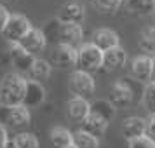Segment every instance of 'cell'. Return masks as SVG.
<instances>
[{"instance_id":"obj_21","label":"cell","mask_w":155,"mask_h":148,"mask_svg":"<svg viewBox=\"0 0 155 148\" xmlns=\"http://www.w3.org/2000/svg\"><path fill=\"white\" fill-rule=\"evenodd\" d=\"M91 112L99 115V117H103L106 119L108 122L113 119V115L117 112V106L113 105L110 99H98V101H94L91 105Z\"/></svg>"},{"instance_id":"obj_29","label":"cell","mask_w":155,"mask_h":148,"mask_svg":"<svg viewBox=\"0 0 155 148\" xmlns=\"http://www.w3.org/2000/svg\"><path fill=\"white\" fill-rule=\"evenodd\" d=\"M96 4L105 12H115L122 5V0H96Z\"/></svg>"},{"instance_id":"obj_36","label":"cell","mask_w":155,"mask_h":148,"mask_svg":"<svg viewBox=\"0 0 155 148\" xmlns=\"http://www.w3.org/2000/svg\"><path fill=\"white\" fill-rule=\"evenodd\" d=\"M11 2H14V0H11Z\"/></svg>"},{"instance_id":"obj_34","label":"cell","mask_w":155,"mask_h":148,"mask_svg":"<svg viewBox=\"0 0 155 148\" xmlns=\"http://www.w3.org/2000/svg\"><path fill=\"white\" fill-rule=\"evenodd\" d=\"M153 78H155V58H153Z\"/></svg>"},{"instance_id":"obj_30","label":"cell","mask_w":155,"mask_h":148,"mask_svg":"<svg viewBox=\"0 0 155 148\" xmlns=\"http://www.w3.org/2000/svg\"><path fill=\"white\" fill-rule=\"evenodd\" d=\"M147 136L155 141V113H150L147 119Z\"/></svg>"},{"instance_id":"obj_24","label":"cell","mask_w":155,"mask_h":148,"mask_svg":"<svg viewBox=\"0 0 155 148\" xmlns=\"http://www.w3.org/2000/svg\"><path fill=\"white\" fill-rule=\"evenodd\" d=\"M51 75V63L45 61V59H35V63L31 66V71H30V77L33 80H45V78Z\"/></svg>"},{"instance_id":"obj_37","label":"cell","mask_w":155,"mask_h":148,"mask_svg":"<svg viewBox=\"0 0 155 148\" xmlns=\"http://www.w3.org/2000/svg\"><path fill=\"white\" fill-rule=\"evenodd\" d=\"M153 18H155V14H153Z\"/></svg>"},{"instance_id":"obj_4","label":"cell","mask_w":155,"mask_h":148,"mask_svg":"<svg viewBox=\"0 0 155 148\" xmlns=\"http://www.w3.org/2000/svg\"><path fill=\"white\" fill-rule=\"evenodd\" d=\"M9 58H11V63L16 68L18 73H30L31 66L35 63L37 58L28 52L26 49H23L19 42H11L9 45Z\"/></svg>"},{"instance_id":"obj_35","label":"cell","mask_w":155,"mask_h":148,"mask_svg":"<svg viewBox=\"0 0 155 148\" xmlns=\"http://www.w3.org/2000/svg\"><path fill=\"white\" fill-rule=\"evenodd\" d=\"M64 148H77V146H75V145H73V143H71L70 146H64Z\"/></svg>"},{"instance_id":"obj_18","label":"cell","mask_w":155,"mask_h":148,"mask_svg":"<svg viewBox=\"0 0 155 148\" xmlns=\"http://www.w3.org/2000/svg\"><path fill=\"white\" fill-rule=\"evenodd\" d=\"M58 18L63 23H77V25H80L82 19H84V9L78 4H66V5L59 9Z\"/></svg>"},{"instance_id":"obj_5","label":"cell","mask_w":155,"mask_h":148,"mask_svg":"<svg viewBox=\"0 0 155 148\" xmlns=\"http://www.w3.org/2000/svg\"><path fill=\"white\" fill-rule=\"evenodd\" d=\"M31 30L30 21L21 14H11L5 28L2 30V35L7 38L9 42H19L23 37Z\"/></svg>"},{"instance_id":"obj_3","label":"cell","mask_w":155,"mask_h":148,"mask_svg":"<svg viewBox=\"0 0 155 148\" xmlns=\"http://www.w3.org/2000/svg\"><path fill=\"white\" fill-rule=\"evenodd\" d=\"M30 112L25 105H0V124L11 127L28 126Z\"/></svg>"},{"instance_id":"obj_14","label":"cell","mask_w":155,"mask_h":148,"mask_svg":"<svg viewBox=\"0 0 155 148\" xmlns=\"http://www.w3.org/2000/svg\"><path fill=\"white\" fill-rule=\"evenodd\" d=\"M127 54L122 47H113L110 51H105L103 54V70L106 71H113V70H119L126 64Z\"/></svg>"},{"instance_id":"obj_33","label":"cell","mask_w":155,"mask_h":148,"mask_svg":"<svg viewBox=\"0 0 155 148\" xmlns=\"http://www.w3.org/2000/svg\"><path fill=\"white\" fill-rule=\"evenodd\" d=\"M4 148H18V146H16V141H14V140H12V141L9 140L7 143L4 145Z\"/></svg>"},{"instance_id":"obj_8","label":"cell","mask_w":155,"mask_h":148,"mask_svg":"<svg viewBox=\"0 0 155 148\" xmlns=\"http://www.w3.org/2000/svg\"><path fill=\"white\" fill-rule=\"evenodd\" d=\"M131 75H133L138 82H150L153 78V58L145 54V56H138L133 59L131 63Z\"/></svg>"},{"instance_id":"obj_6","label":"cell","mask_w":155,"mask_h":148,"mask_svg":"<svg viewBox=\"0 0 155 148\" xmlns=\"http://www.w3.org/2000/svg\"><path fill=\"white\" fill-rule=\"evenodd\" d=\"M70 85L71 91L75 92V96H80V98L85 99L92 98V94L96 91V84H94V78L91 77V73L82 70H77L71 73Z\"/></svg>"},{"instance_id":"obj_31","label":"cell","mask_w":155,"mask_h":148,"mask_svg":"<svg viewBox=\"0 0 155 148\" xmlns=\"http://www.w3.org/2000/svg\"><path fill=\"white\" fill-rule=\"evenodd\" d=\"M9 18H11V14L7 12V9L4 7V5H0V31L5 28V25H7Z\"/></svg>"},{"instance_id":"obj_13","label":"cell","mask_w":155,"mask_h":148,"mask_svg":"<svg viewBox=\"0 0 155 148\" xmlns=\"http://www.w3.org/2000/svg\"><path fill=\"white\" fill-rule=\"evenodd\" d=\"M66 110H68V115L75 122H82L85 120V117L91 113V103L89 99L80 98V96H73V98L66 103Z\"/></svg>"},{"instance_id":"obj_28","label":"cell","mask_w":155,"mask_h":148,"mask_svg":"<svg viewBox=\"0 0 155 148\" xmlns=\"http://www.w3.org/2000/svg\"><path fill=\"white\" fill-rule=\"evenodd\" d=\"M127 148H155V141L145 134V136H140L136 140H131Z\"/></svg>"},{"instance_id":"obj_9","label":"cell","mask_w":155,"mask_h":148,"mask_svg":"<svg viewBox=\"0 0 155 148\" xmlns=\"http://www.w3.org/2000/svg\"><path fill=\"white\" fill-rule=\"evenodd\" d=\"M45 99V89L38 80L30 78L26 82V92H25V99H23V105L28 106V108H35L40 106Z\"/></svg>"},{"instance_id":"obj_17","label":"cell","mask_w":155,"mask_h":148,"mask_svg":"<svg viewBox=\"0 0 155 148\" xmlns=\"http://www.w3.org/2000/svg\"><path fill=\"white\" fill-rule=\"evenodd\" d=\"M106 126H108V120L96 115V113H92V112L85 117V120H82V129L87 131V133L94 134V136H98V138L106 131Z\"/></svg>"},{"instance_id":"obj_10","label":"cell","mask_w":155,"mask_h":148,"mask_svg":"<svg viewBox=\"0 0 155 148\" xmlns=\"http://www.w3.org/2000/svg\"><path fill=\"white\" fill-rule=\"evenodd\" d=\"M82 26L77 23H63L59 26V35H58V44H66V45H75L82 40Z\"/></svg>"},{"instance_id":"obj_7","label":"cell","mask_w":155,"mask_h":148,"mask_svg":"<svg viewBox=\"0 0 155 148\" xmlns=\"http://www.w3.org/2000/svg\"><path fill=\"white\" fill-rule=\"evenodd\" d=\"M77 56L78 49H75V45L58 44L51 56V61L58 68H71V66H77Z\"/></svg>"},{"instance_id":"obj_12","label":"cell","mask_w":155,"mask_h":148,"mask_svg":"<svg viewBox=\"0 0 155 148\" xmlns=\"http://www.w3.org/2000/svg\"><path fill=\"white\" fill-rule=\"evenodd\" d=\"M19 44H21L23 49H26L28 52H31V54H37V52H40V51L45 47L47 38H45V35H44L42 30L31 28L28 33L19 40Z\"/></svg>"},{"instance_id":"obj_32","label":"cell","mask_w":155,"mask_h":148,"mask_svg":"<svg viewBox=\"0 0 155 148\" xmlns=\"http://www.w3.org/2000/svg\"><path fill=\"white\" fill-rule=\"evenodd\" d=\"M7 131H5V127L4 124H0V148H4V145L7 143Z\"/></svg>"},{"instance_id":"obj_22","label":"cell","mask_w":155,"mask_h":148,"mask_svg":"<svg viewBox=\"0 0 155 148\" xmlns=\"http://www.w3.org/2000/svg\"><path fill=\"white\" fill-rule=\"evenodd\" d=\"M73 145L77 148H98L99 140H98V136L80 129L77 133H73Z\"/></svg>"},{"instance_id":"obj_16","label":"cell","mask_w":155,"mask_h":148,"mask_svg":"<svg viewBox=\"0 0 155 148\" xmlns=\"http://www.w3.org/2000/svg\"><path fill=\"white\" fill-rule=\"evenodd\" d=\"M110 101L115 106H127L133 101V91L124 82H115L110 91Z\"/></svg>"},{"instance_id":"obj_27","label":"cell","mask_w":155,"mask_h":148,"mask_svg":"<svg viewBox=\"0 0 155 148\" xmlns=\"http://www.w3.org/2000/svg\"><path fill=\"white\" fill-rule=\"evenodd\" d=\"M14 141L18 148H38V140L31 133H19Z\"/></svg>"},{"instance_id":"obj_2","label":"cell","mask_w":155,"mask_h":148,"mask_svg":"<svg viewBox=\"0 0 155 148\" xmlns=\"http://www.w3.org/2000/svg\"><path fill=\"white\" fill-rule=\"evenodd\" d=\"M103 54L105 51H101L98 45L94 44H84L78 49L77 56V70L82 71H96L99 68H103Z\"/></svg>"},{"instance_id":"obj_25","label":"cell","mask_w":155,"mask_h":148,"mask_svg":"<svg viewBox=\"0 0 155 148\" xmlns=\"http://www.w3.org/2000/svg\"><path fill=\"white\" fill-rule=\"evenodd\" d=\"M59 26H61V19L59 18H54V19H49L44 26V35L47 38V42L58 44V35H59Z\"/></svg>"},{"instance_id":"obj_26","label":"cell","mask_w":155,"mask_h":148,"mask_svg":"<svg viewBox=\"0 0 155 148\" xmlns=\"http://www.w3.org/2000/svg\"><path fill=\"white\" fill-rule=\"evenodd\" d=\"M143 105L148 113H155V80H150L143 91Z\"/></svg>"},{"instance_id":"obj_11","label":"cell","mask_w":155,"mask_h":148,"mask_svg":"<svg viewBox=\"0 0 155 148\" xmlns=\"http://www.w3.org/2000/svg\"><path fill=\"white\" fill-rule=\"evenodd\" d=\"M122 134L127 141L136 140L147 134V119L143 117H129L122 124Z\"/></svg>"},{"instance_id":"obj_19","label":"cell","mask_w":155,"mask_h":148,"mask_svg":"<svg viewBox=\"0 0 155 148\" xmlns=\"http://www.w3.org/2000/svg\"><path fill=\"white\" fill-rule=\"evenodd\" d=\"M49 140L51 143L54 145L56 148H64V146H70L71 143H73V133L68 131L66 127H52L49 133Z\"/></svg>"},{"instance_id":"obj_15","label":"cell","mask_w":155,"mask_h":148,"mask_svg":"<svg viewBox=\"0 0 155 148\" xmlns=\"http://www.w3.org/2000/svg\"><path fill=\"white\" fill-rule=\"evenodd\" d=\"M92 44L98 45L101 51H110L113 47H119V35L108 28H101L92 33Z\"/></svg>"},{"instance_id":"obj_20","label":"cell","mask_w":155,"mask_h":148,"mask_svg":"<svg viewBox=\"0 0 155 148\" xmlns=\"http://www.w3.org/2000/svg\"><path fill=\"white\" fill-rule=\"evenodd\" d=\"M126 7L138 16H153L155 0H126Z\"/></svg>"},{"instance_id":"obj_23","label":"cell","mask_w":155,"mask_h":148,"mask_svg":"<svg viewBox=\"0 0 155 148\" xmlns=\"http://www.w3.org/2000/svg\"><path fill=\"white\" fill-rule=\"evenodd\" d=\"M140 47L145 52H147L148 56L155 58V28L152 26H148L141 31L140 35Z\"/></svg>"},{"instance_id":"obj_1","label":"cell","mask_w":155,"mask_h":148,"mask_svg":"<svg viewBox=\"0 0 155 148\" xmlns=\"http://www.w3.org/2000/svg\"><path fill=\"white\" fill-rule=\"evenodd\" d=\"M26 82L21 73H7L0 80V105H23Z\"/></svg>"}]
</instances>
